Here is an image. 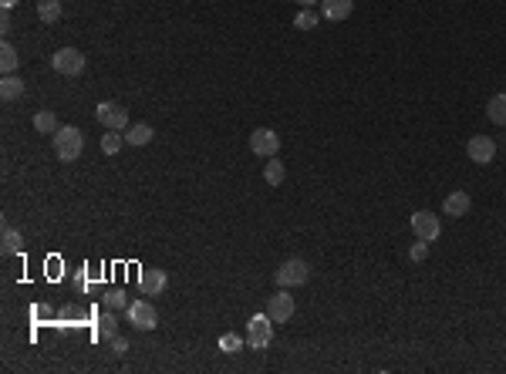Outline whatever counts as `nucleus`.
I'll list each match as a JSON object with an SVG mask.
<instances>
[{
	"mask_svg": "<svg viewBox=\"0 0 506 374\" xmlns=\"http://www.w3.org/2000/svg\"><path fill=\"white\" fill-rule=\"evenodd\" d=\"M51 145H54V155L61 162H78L81 152H85V132L75 128V125H61L54 135H51Z\"/></svg>",
	"mask_w": 506,
	"mask_h": 374,
	"instance_id": "1",
	"label": "nucleus"
},
{
	"mask_svg": "<svg viewBox=\"0 0 506 374\" xmlns=\"http://www.w3.org/2000/svg\"><path fill=\"white\" fill-rule=\"evenodd\" d=\"M21 243H24V240H21V233H17V229H10V226H3V253H7V256H10V253H17Z\"/></svg>",
	"mask_w": 506,
	"mask_h": 374,
	"instance_id": "26",
	"label": "nucleus"
},
{
	"mask_svg": "<svg viewBox=\"0 0 506 374\" xmlns=\"http://www.w3.org/2000/svg\"><path fill=\"white\" fill-rule=\"evenodd\" d=\"M128 324L135 327V330H155L159 314H155V307H152L149 300H132L128 303Z\"/></svg>",
	"mask_w": 506,
	"mask_h": 374,
	"instance_id": "5",
	"label": "nucleus"
},
{
	"mask_svg": "<svg viewBox=\"0 0 506 374\" xmlns=\"http://www.w3.org/2000/svg\"><path fill=\"white\" fill-rule=\"evenodd\" d=\"M283 179H287V166H283L280 159H270V162L263 166V182H267V186H280Z\"/></svg>",
	"mask_w": 506,
	"mask_h": 374,
	"instance_id": "19",
	"label": "nucleus"
},
{
	"mask_svg": "<svg viewBox=\"0 0 506 374\" xmlns=\"http://www.w3.org/2000/svg\"><path fill=\"white\" fill-rule=\"evenodd\" d=\"M34 128H37L41 135H54L61 125H58V115H54V112H37V115H34Z\"/></svg>",
	"mask_w": 506,
	"mask_h": 374,
	"instance_id": "22",
	"label": "nucleus"
},
{
	"mask_svg": "<svg viewBox=\"0 0 506 374\" xmlns=\"http://www.w3.org/2000/svg\"><path fill=\"white\" fill-rule=\"evenodd\" d=\"M250 152L260 155V159H274L280 152V135L274 128H256L250 135Z\"/></svg>",
	"mask_w": 506,
	"mask_h": 374,
	"instance_id": "6",
	"label": "nucleus"
},
{
	"mask_svg": "<svg viewBox=\"0 0 506 374\" xmlns=\"http://www.w3.org/2000/svg\"><path fill=\"white\" fill-rule=\"evenodd\" d=\"M24 95V81L17 75H3L0 78V98L3 101H17Z\"/></svg>",
	"mask_w": 506,
	"mask_h": 374,
	"instance_id": "16",
	"label": "nucleus"
},
{
	"mask_svg": "<svg viewBox=\"0 0 506 374\" xmlns=\"http://www.w3.org/2000/svg\"><path fill=\"white\" fill-rule=\"evenodd\" d=\"M267 314H270L274 324H287L294 317V297H290L287 287H280V294H274V297L267 300Z\"/></svg>",
	"mask_w": 506,
	"mask_h": 374,
	"instance_id": "9",
	"label": "nucleus"
},
{
	"mask_svg": "<svg viewBox=\"0 0 506 374\" xmlns=\"http://www.w3.org/2000/svg\"><path fill=\"white\" fill-rule=\"evenodd\" d=\"M280 287H287V290H294V287H304L307 280H311V267H307V260L301 256H290V260H283L277 267V274H274Z\"/></svg>",
	"mask_w": 506,
	"mask_h": 374,
	"instance_id": "2",
	"label": "nucleus"
},
{
	"mask_svg": "<svg viewBox=\"0 0 506 374\" xmlns=\"http://www.w3.org/2000/svg\"><path fill=\"white\" fill-rule=\"evenodd\" d=\"M125 350H128L125 337H115V341H112V354H115V357H125Z\"/></svg>",
	"mask_w": 506,
	"mask_h": 374,
	"instance_id": "28",
	"label": "nucleus"
},
{
	"mask_svg": "<svg viewBox=\"0 0 506 374\" xmlns=\"http://www.w3.org/2000/svg\"><path fill=\"white\" fill-rule=\"evenodd\" d=\"M95 115H98V122L105 125V128H115V132L128 128V112L119 105V101H101L98 108H95Z\"/></svg>",
	"mask_w": 506,
	"mask_h": 374,
	"instance_id": "10",
	"label": "nucleus"
},
{
	"mask_svg": "<svg viewBox=\"0 0 506 374\" xmlns=\"http://www.w3.org/2000/svg\"><path fill=\"white\" fill-rule=\"evenodd\" d=\"M122 145H125V135H122V132L108 128V135H101V152H105V155H119Z\"/></svg>",
	"mask_w": 506,
	"mask_h": 374,
	"instance_id": "20",
	"label": "nucleus"
},
{
	"mask_svg": "<svg viewBox=\"0 0 506 374\" xmlns=\"http://www.w3.org/2000/svg\"><path fill=\"white\" fill-rule=\"evenodd\" d=\"M297 3H301V7H317L321 0H297Z\"/></svg>",
	"mask_w": 506,
	"mask_h": 374,
	"instance_id": "29",
	"label": "nucleus"
},
{
	"mask_svg": "<svg viewBox=\"0 0 506 374\" xmlns=\"http://www.w3.org/2000/svg\"><path fill=\"white\" fill-rule=\"evenodd\" d=\"M98 337L101 341H115V337H119V317H115V310H108V307H105V314L98 317Z\"/></svg>",
	"mask_w": 506,
	"mask_h": 374,
	"instance_id": "17",
	"label": "nucleus"
},
{
	"mask_svg": "<svg viewBox=\"0 0 506 374\" xmlns=\"http://www.w3.org/2000/svg\"><path fill=\"white\" fill-rule=\"evenodd\" d=\"M408 256H412V263H422V260L429 256V243H426V240H419L415 247L408 249Z\"/></svg>",
	"mask_w": 506,
	"mask_h": 374,
	"instance_id": "27",
	"label": "nucleus"
},
{
	"mask_svg": "<svg viewBox=\"0 0 506 374\" xmlns=\"http://www.w3.org/2000/svg\"><path fill=\"white\" fill-rule=\"evenodd\" d=\"M486 118L493 125H500V128H506V91H500V95H493L486 101Z\"/></svg>",
	"mask_w": 506,
	"mask_h": 374,
	"instance_id": "15",
	"label": "nucleus"
},
{
	"mask_svg": "<svg viewBox=\"0 0 506 374\" xmlns=\"http://www.w3.org/2000/svg\"><path fill=\"white\" fill-rule=\"evenodd\" d=\"M37 17H41L44 24L61 21V3H58V0H37Z\"/></svg>",
	"mask_w": 506,
	"mask_h": 374,
	"instance_id": "21",
	"label": "nucleus"
},
{
	"mask_svg": "<svg viewBox=\"0 0 506 374\" xmlns=\"http://www.w3.org/2000/svg\"><path fill=\"white\" fill-rule=\"evenodd\" d=\"M101 303H105L108 310H128V297H125V290H108V294L101 297Z\"/></svg>",
	"mask_w": 506,
	"mask_h": 374,
	"instance_id": "23",
	"label": "nucleus"
},
{
	"mask_svg": "<svg viewBox=\"0 0 506 374\" xmlns=\"http://www.w3.org/2000/svg\"><path fill=\"white\" fill-rule=\"evenodd\" d=\"M466 155H469V162H476V166H489V162L496 159V142H493L489 135H473V139L466 142Z\"/></svg>",
	"mask_w": 506,
	"mask_h": 374,
	"instance_id": "7",
	"label": "nucleus"
},
{
	"mask_svg": "<svg viewBox=\"0 0 506 374\" xmlns=\"http://www.w3.org/2000/svg\"><path fill=\"white\" fill-rule=\"evenodd\" d=\"M152 139H155V128H152L149 122H135V125H128L125 142L132 145V149H142V145H149Z\"/></svg>",
	"mask_w": 506,
	"mask_h": 374,
	"instance_id": "14",
	"label": "nucleus"
},
{
	"mask_svg": "<svg viewBox=\"0 0 506 374\" xmlns=\"http://www.w3.org/2000/svg\"><path fill=\"white\" fill-rule=\"evenodd\" d=\"M166 283H169V276H166V270H159V267H149V270L139 274V290L146 297H159L166 290Z\"/></svg>",
	"mask_w": 506,
	"mask_h": 374,
	"instance_id": "11",
	"label": "nucleus"
},
{
	"mask_svg": "<svg viewBox=\"0 0 506 374\" xmlns=\"http://www.w3.org/2000/svg\"><path fill=\"white\" fill-rule=\"evenodd\" d=\"M469 209H473V199H469V193H462V189H453V193L446 196V202H442V213L453 216V220H462Z\"/></svg>",
	"mask_w": 506,
	"mask_h": 374,
	"instance_id": "12",
	"label": "nucleus"
},
{
	"mask_svg": "<svg viewBox=\"0 0 506 374\" xmlns=\"http://www.w3.org/2000/svg\"><path fill=\"white\" fill-rule=\"evenodd\" d=\"M14 3H17V0H0V7H3V10H10Z\"/></svg>",
	"mask_w": 506,
	"mask_h": 374,
	"instance_id": "30",
	"label": "nucleus"
},
{
	"mask_svg": "<svg viewBox=\"0 0 506 374\" xmlns=\"http://www.w3.org/2000/svg\"><path fill=\"white\" fill-rule=\"evenodd\" d=\"M412 233L419 236V240H439V233H442V223H439V216H432L429 209H419V213H412Z\"/></svg>",
	"mask_w": 506,
	"mask_h": 374,
	"instance_id": "8",
	"label": "nucleus"
},
{
	"mask_svg": "<svg viewBox=\"0 0 506 374\" xmlns=\"http://www.w3.org/2000/svg\"><path fill=\"white\" fill-rule=\"evenodd\" d=\"M85 64H88V61H85V54L78 48H61V51L51 54V68L64 78H78L85 71Z\"/></svg>",
	"mask_w": 506,
	"mask_h": 374,
	"instance_id": "4",
	"label": "nucleus"
},
{
	"mask_svg": "<svg viewBox=\"0 0 506 374\" xmlns=\"http://www.w3.org/2000/svg\"><path fill=\"white\" fill-rule=\"evenodd\" d=\"M270 341H274V321H270V314H253L250 321H247V344L253 350H263V348H270Z\"/></svg>",
	"mask_w": 506,
	"mask_h": 374,
	"instance_id": "3",
	"label": "nucleus"
},
{
	"mask_svg": "<svg viewBox=\"0 0 506 374\" xmlns=\"http://www.w3.org/2000/svg\"><path fill=\"white\" fill-rule=\"evenodd\" d=\"M220 350H223V354H236V350H243V337L233 334V330L220 334Z\"/></svg>",
	"mask_w": 506,
	"mask_h": 374,
	"instance_id": "25",
	"label": "nucleus"
},
{
	"mask_svg": "<svg viewBox=\"0 0 506 374\" xmlns=\"http://www.w3.org/2000/svg\"><path fill=\"white\" fill-rule=\"evenodd\" d=\"M354 10V0H321L324 21H348Z\"/></svg>",
	"mask_w": 506,
	"mask_h": 374,
	"instance_id": "13",
	"label": "nucleus"
},
{
	"mask_svg": "<svg viewBox=\"0 0 506 374\" xmlns=\"http://www.w3.org/2000/svg\"><path fill=\"white\" fill-rule=\"evenodd\" d=\"M17 64H21L17 48H14L10 41H3V44H0V71H3V75H14V71H17Z\"/></svg>",
	"mask_w": 506,
	"mask_h": 374,
	"instance_id": "18",
	"label": "nucleus"
},
{
	"mask_svg": "<svg viewBox=\"0 0 506 374\" xmlns=\"http://www.w3.org/2000/svg\"><path fill=\"white\" fill-rule=\"evenodd\" d=\"M294 27H297V30H314V27H317V10L301 7V14L294 17Z\"/></svg>",
	"mask_w": 506,
	"mask_h": 374,
	"instance_id": "24",
	"label": "nucleus"
}]
</instances>
